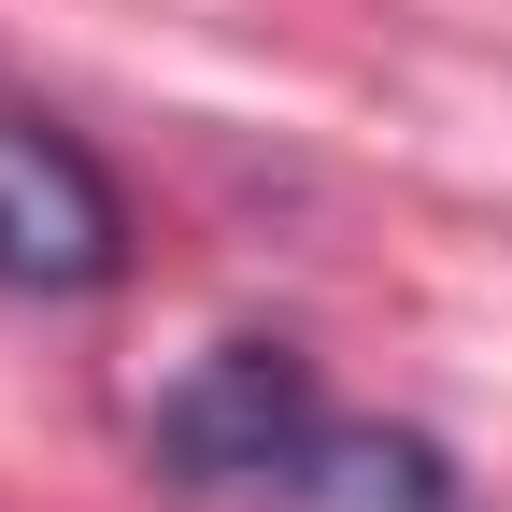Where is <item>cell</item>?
I'll list each match as a JSON object with an SVG mask.
<instances>
[{
  "label": "cell",
  "instance_id": "obj_1",
  "mask_svg": "<svg viewBox=\"0 0 512 512\" xmlns=\"http://www.w3.org/2000/svg\"><path fill=\"white\" fill-rule=\"evenodd\" d=\"M128 271V200L114 171L43 114H0V285L29 299H86Z\"/></svg>",
  "mask_w": 512,
  "mask_h": 512
},
{
  "label": "cell",
  "instance_id": "obj_2",
  "mask_svg": "<svg viewBox=\"0 0 512 512\" xmlns=\"http://www.w3.org/2000/svg\"><path fill=\"white\" fill-rule=\"evenodd\" d=\"M328 413H313V384L285 370V356H214L200 384L171 399V470L185 484H285V498H313V470H328Z\"/></svg>",
  "mask_w": 512,
  "mask_h": 512
}]
</instances>
